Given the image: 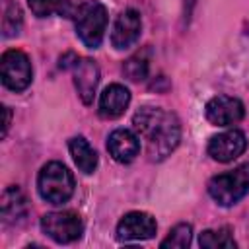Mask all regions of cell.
<instances>
[{
    "label": "cell",
    "mask_w": 249,
    "mask_h": 249,
    "mask_svg": "<svg viewBox=\"0 0 249 249\" xmlns=\"http://www.w3.org/2000/svg\"><path fill=\"white\" fill-rule=\"evenodd\" d=\"M132 124L144 140L146 154L152 161L165 160L181 140V123L177 115L161 107H140L132 117Z\"/></svg>",
    "instance_id": "cell-1"
},
{
    "label": "cell",
    "mask_w": 249,
    "mask_h": 249,
    "mask_svg": "<svg viewBox=\"0 0 249 249\" xmlns=\"http://www.w3.org/2000/svg\"><path fill=\"white\" fill-rule=\"evenodd\" d=\"M74 175L60 161H49L37 175V191L49 204H64L74 195Z\"/></svg>",
    "instance_id": "cell-2"
},
{
    "label": "cell",
    "mask_w": 249,
    "mask_h": 249,
    "mask_svg": "<svg viewBox=\"0 0 249 249\" xmlns=\"http://www.w3.org/2000/svg\"><path fill=\"white\" fill-rule=\"evenodd\" d=\"M76 35L88 49H97L107 29V8L97 0H88L74 12Z\"/></svg>",
    "instance_id": "cell-3"
},
{
    "label": "cell",
    "mask_w": 249,
    "mask_h": 249,
    "mask_svg": "<svg viewBox=\"0 0 249 249\" xmlns=\"http://www.w3.org/2000/svg\"><path fill=\"white\" fill-rule=\"evenodd\" d=\"M249 193V163H241L231 171L214 175L208 181V195L220 206H233Z\"/></svg>",
    "instance_id": "cell-4"
},
{
    "label": "cell",
    "mask_w": 249,
    "mask_h": 249,
    "mask_svg": "<svg viewBox=\"0 0 249 249\" xmlns=\"http://www.w3.org/2000/svg\"><path fill=\"white\" fill-rule=\"evenodd\" d=\"M41 230L45 235H49L54 243H72L82 237L84 233V222L78 212L62 210V212H49L41 218Z\"/></svg>",
    "instance_id": "cell-5"
},
{
    "label": "cell",
    "mask_w": 249,
    "mask_h": 249,
    "mask_svg": "<svg viewBox=\"0 0 249 249\" xmlns=\"http://www.w3.org/2000/svg\"><path fill=\"white\" fill-rule=\"evenodd\" d=\"M2 84L12 91H23L33 80V68L29 56L19 49H10L0 58Z\"/></svg>",
    "instance_id": "cell-6"
},
{
    "label": "cell",
    "mask_w": 249,
    "mask_h": 249,
    "mask_svg": "<svg viewBox=\"0 0 249 249\" xmlns=\"http://www.w3.org/2000/svg\"><path fill=\"white\" fill-rule=\"evenodd\" d=\"M158 224L154 220L152 214L148 212H128L121 218V222L117 224V239L121 243H128V241H142V239H150L156 235Z\"/></svg>",
    "instance_id": "cell-7"
},
{
    "label": "cell",
    "mask_w": 249,
    "mask_h": 249,
    "mask_svg": "<svg viewBox=\"0 0 249 249\" xmlns=\"http://www.w3.org/2000/svg\"><path fill=\"white\" fill-rule=\"evenodd\" d=\"M204 115H206L208 123L214 126H231L243 119L245 107L237 97L216 95L206 103Z\"/></svg>",
    "instance_id": "cell-8"
},
{
    "label": "cell",
    "mask_w": 249,
    "mask_h": 249,
    "mask_svg": "<svg viewBox=\"0 0 249 249\" xmlns=\"http://www.w3.org/2000/svg\"><path fill=\"white\" fill-rule=\"evenodd\" d=\"M247 148V138L241 130L231 128L222 134H216L208 142V156L216 161L228 163L235 158H239Z\"/></svg>",
    "instance_id": "cell-9"
},
{
    "label": "cell",
    "mask_w": 249,
    "mask_h": 249,
    "mask_svg": "<svg viewBox=\"0 0 249 249\" xmlns=\"http://www.w3.org/2000/svg\"><path fill=\"white\" fill-rule=\"evenodd\" d=\"M142 31V18L136 10H124L117 16L111 31V45L117 51H124L132 47Z\"/></svg>",
    "instance_id": "cell-10"
},
{
    "label": "cell",
    "mask_w": 249,
    "mask_h": 249,
    "mask_svg": "<svg viewBox=\"0 0 249 249\" xmlns=\"http://www.w3.org/2000/svg\"><path fill=\"white\" fill-rule=\"evenodd\" d=\"M72 72H74V86L78 89L80 99L86 105H89L93 101V95H95V89L99 84V68H97L95 60L78 56V60L72 66Z\"/></svg>",
    "instance_id": "cell-11"
},
{
    "label": "cell",
    "mask_w": 249,
    "mask_h": 249,
    "mask_svg": "<svg viewBox=\"0 0 249 249\" xmlns=\"http://www.w3.org/2000/svg\"><path fill=\"white\" fill-rule=\"evenodd\" d=\"M107 150L119 163H130L140 152V138L128 128H117L107 138Z\"/></svg>",
    "instance_id": "cell-12"
},
{
    "label": "cell",
    "mask_w": 249,
    "mask_h": 249,
    "mask_svg": "<svg viewBox=\"0 0 249 249\" xmlns=\"http://www.w3.org/2000/svg\"><path fill=\"white\" fill-rule=\"evenodd\" d=\"M130 103V91L123 84L107 86L99 95V117L103 119H117L121 117Z\"/></svg>",
    "instance_id": "cell-13"
},
{
    "label": "cell",
    "mask_w": 249,
    "mask_h": 249,
    "mask_svg": "<svg viewBox=\"0 0 249 249\" xmlns=\"http://www.w3.org/2000/svg\"><path fill=\"white\" fill-rule=\"evenodd\" d=\"M2 222L4 224H19L27 216V200L19 187H8L2 193Z\"/></svg>",
    "instance_id": "cell-14"
},
{
    "label": "cell",
    "mask_w": 249,
    "mask_h": 249,
    "mask_svg": "<svg viewBox=\"0 0 249 249\" xmlns=\"http://www.w3.org/2000/svg\"><path fill=\"white\" fill-rule=\"evenodd\" d=\"M68 150H70V156L76 163V167L82 171V173H93L95 167H97V152L91 148V144L84 138V136H74L70 142H68Z\"/></svg>",
    "instance_id": "cell-15"
},
{
    "label": "cell",
    "mask_w": 249,
    "mask_h": 249,
    "mask_svg": "<svg viewBox=\"0 0 249 249\" xmlns=\"http://www.w3.org/2000/svg\"><path fill=\"white\" fill-rule=\"evenodd\" d=\"M27 4L37 18H49L54 14L68 16L78 10L74 8V0H27Z\"/></svg>",
    "instance_id": "cell-16"
},
{
    "label": "cell",
    "mask_w": 249,
    "mask_h": 249,
    "mask_svg": "<svg viewBox=\"0 0 249 249\" xmlns=\"http://www.w3.org/2000/svg\"><path fill=\"white\" fill-rule=\"evenodd\" d=\"M21 25H23L21 8L14 0H2V35L6 39L16 37L21 31Z\"/></svg>",
    "instance_id": "cell-17"
},
{
    "label": "cell",
    "mask_w": 249,
    "mask_h": 249,
    "mask_svg": "<svg viewBox=\"0 0 249 249\" xmlns=\"http://www.w3.org/2000/svg\"><path fill=\"white\" fill-rule=\"evenodd\" d=\"M198 245L206 247V249H218V247L233 249L237 243H235L230 228H218V230H204L198 235Z\"/></svg>",
    "instance_id": "cell-18"
},
{
    "label": "cell",
    "mask_w": 249,
    "mask_h": 249,
    "mask_svg": "<svg viewBox=\"0 0 249 249\" xmlns=\"http://www.w3.org/2000/svg\"><path fill=\"white\" fill-rule=\"evenodd\" d=\"M148 70H150V64H148V56L144 53H136L132 54L124 66H123V72L124 76L130 80V82H142L148 78Z\"/></svg>",
    "instance_id": "cell-19"
},
{
    "label": "cell",
    "mask_w": 249,
    "mask_h": 249,
    "mask_svg": "<svg viewBox=\"0 0 249 249\" xmlns=\"http://www.w3.org/2000/svg\"><path fill=\"white\" fill-rule=\"evenodd\" d=\"M191 241H193V228H191V224H177L167 233V237L160 243V247H177V249H183V247H189Z\"/></svg>",
    "instance_id": "cell-20"
},
{
    "label": "cell",
    "mask_w": 249,
    "mask_h": 249,
    "mask_svg": "<svg viewBox=\"0 0 249 249\" xmlns=\"http://www.w3.org/2000/svg\"><path fill=\"white\" fill-rule=\"evenodd\" d=\"M4 111H6V121H4V130H2V136H6V134H8V128H10V115H12L10 107H4Z\"/></svg>",
    "instance_id": "cell-21"
}]
</instances>
